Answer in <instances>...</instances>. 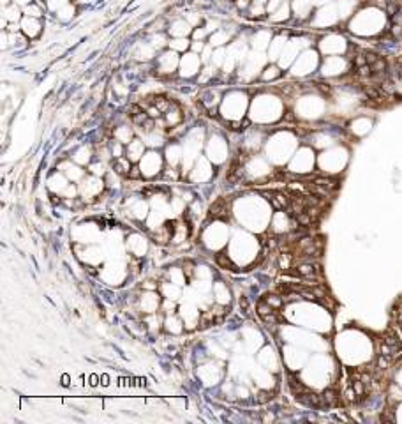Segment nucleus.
Returning a JSON list of instances; mask_svg holds the SVG:
<instances>
[{
  "label": "nucleus",
  "mask_w": 402,
  "mask_h": 424,
  "mask_svg": "<svg viewBox=\"0 0 402 424\" xmlns=\"http://www.w3.org/2000/svg\"><path fill=\"white\" fill-rule=\"evenodd\" d=\"M131 136H133V131L129 129L127 125H120V127L115 131V138H117L118 141H122L124 145H129V143L133 141L131 140Z\"/></svg>",
  "instance_id": "cd10ccee"
},
{
  "label": "nucleus",
  "mask_w": 402,
  "mask_h": 424,
  "mask_svg": "<svg viewBox=\"0 0 402 424\" xmlns=\"http://www.w3.org/2000/svg\"><path fill=\"white\" fill-rule=\"evenodd\" d=\"M143 152H145V141H141V140H133L127 145V149H125V156L134 163L141 161Z\"/></svg>",
  "instance_id": "dca6fc26"
},
{
  "label": "nucleus",
  "mask_w": 402,
  "mask_h": 424,
  "mask_svg": "<svg viewBox=\"0 0 402 424\" xmlns=\"http://www.w3.org/2000/svg\"><path fill=\"white\" fill-rule=\"evenodd\" d=\"M318 64H319L318 53L312 52V50H307V52L302 53L297 59V62H295L293 74L295 76H305V74H310L314 69L318 67Z\"/></svg>",
  "instance_id": "39448f33"
},
{
  "label": "nucleus",
  "mask_w": 402,
  "mask_h": 424,
  "mask_svg": "<svg viewBox=\"0 0 402 424\" xmlns=\"http://www.w3.org/2000/svg\"><path fill=\"white\" fill-rule=\"evenodd\" d=\"M348 163V152L341 147H335V149L326 150L325 154H321L319 158V166L323 168L325 174H337L342 172V168L346 166Z\"/></svg>",
  "instance_id": "7ed1b4c3"
},
{
  "label": "nucleus",
  "mask_w": 402,
  "mask_h": 424,
  "mask_svg": "<svg viewBox=\"0 0 402 424\" xmlns=\"http://www.w3.org/2000/svg\"><path fill=\"white\" fill-rule=\"evenodd\" d=\"M108 384H109V382H108V376L102 375V385H108Z\"/></svg>",
  "instance_id": "a18cd8bd"
},
{
  "label": "nucleus",
  "mask_w": 402,
  "mask_h": 424,
  "mask_svg": "<svg viewBox=\"0 0 402 424\" xmlns=\"http://www.w3.org/2000/svg\"><path fill=\"white\" fill-rule=\"evenodd\" d=\"M189 39L187 37H175L173 41H169V48L173 50V52H185V50L189 48Z\"/></svg>",
  "instance_id": "c85d7f7f"
},
{
  "label": "nucleus",
  "mask_w": 402,
  "mask_h": 424,
  "mask_svg": "<svg viewBox=\"0 0 402 424\" xmlns=\"http://www.w3.org/2000/svg\"><path fill=\"white\" fill-rule=\"evenodd\" d=\"M166 154H168V161L171 163L173 166H177L178 163L182 161V149L180 145H169L168 150H166Z\"/></svg>",
  "instance_id": "bb28decb"
},
{
  "label": "nucleus",
  "mask_w": 402,
  "mask_h": 424,
  "mask_svg": "<svg viewBox=\"0 0 402 424\" xmlns=\"http://www.w3.org/2000/svg\"><path fill=\"white\" fill-rule=\"evenodd\" d=\"M206 36V28H200V30H194V37H196V39H203V37Z\"/></svg>",
  "instance_id": "79ce46f5"
},
{
  "label": "nucleus",
  "mask_w": 402,
  "mask_h": 424,
  "mask_svg": "<svg viewBox=\"0 0 402 424\" xmlns=\"http://www.w3.org/2000/svg\"><path fill=\"white\" fill-rule=\"evenodd\" d=\"M74 159H76L78 163H81V165H85V163H89V161H90V149H87V147H83V149H80L76 154H74Z\"/></svg>",
  "instance_id": "f704fd0d"
},
{
  "label": "nucleus",
  "mask_w": 402,
  "mask_h": 424,
  "mask_svg": "<svg viewBox=\"0 0 402 424\" xmlns=\"http://www.w3.org/2000/svg\"><path fill=\"white\" fill-rule=\"evenodd\" d=\"M254 112L257 113L256 121L259 122H268V112L272 113V117L277 121V119L282 117V105L281 101H279V97H270V96H261V97H257L256 101H254Z\"/></svg>",
  "instance_id": "f03ea898"
},
{
  "label": "nucleus",
  "mask_w": 402,
  "mask_h": 424,
  "mask_svg": "<svg viewBox=\"0 0 402 424\" xmlns=\"http://www.w3.org/2000/svg\"><path fill=\"white\" fill-rule=\"evenodd\" d=\"M187 21H189L191 25H196L201 21V16L200 14H196V12H191V14H187Z\"/></svg>",
  "instance_id": "a19ab883"
},
{
  "label": "nucleus",
  "mask_w": 402,
  "mask_h": 424,
  "mask_svg": "<svg viewBox=\"0 0 402 424\" xmlns=\"http://www.w3.org/2000/svg\"><path fill=\"white\" fill-rule=\"evenodd\" d=\"M270 41H272V34H270L268 30H259V32H256V36H254L252 45H254V48L263 50V48H266V46H270Z\"/></svg>",
  "instance_id": "412c9836"
},
{
  "label": "nucleus",
  "mask_w": 402,
  "mask_h": 424,
  "mask_svg": "<svg viewBox=\"0 0 402 424\" xmlns=\"http://www.w3.org/2000/svg\"><path fill=\"white\" fill-rule=\"evenodd\" d=\"M339 20H341V16H339L337 5L326 4V5H323L318 12H316V16H314V25H316V27H332V25H335Z\"/></svg>",
  "instance_id": "6e6552de"
},
{
  "label": "nucleus",
  "mask_w": 402,
  "mask_h": 424,
  "mask_svg": "<svg viewBox=\"0 0 402 424\" xmlns=\"http://www.w3.org/2000/svg\"><path fill=\"white\" fill-rule=\"evenodd\" d=\"M279 76H281V69H279L277 65H268L261 74L263 80H275V78H279Z\"/></svg>",
  "instance_id": "2f4dec72"
},
{
  "label": "nucleus",
  "mask_w": 402,
  "mask_h": 424,
  "mask_svg": "<svg viewBox=\"0 0 402 424\" xmlns=\"http://www.w3.org/2000/svg\"><path fill=\"white\" fill-rule=\"evenodd\" d=\"M286 43H282V36L275 37L272 43H270V48H268V59H272V61H275V59H279L282 53V50H284Z\"/></svg>",
  "instance_id": "b1692460"
},
{
  "label": "nucleus",
  "mask_w": 402,
  "mask_h": 424,
  "mask_svg": "<svg viewBox=\"0 0 402 424\" xmlns=\"http://www.w3.org/2000/svg\"><path fill=\"white\" fill-rule=\"evenodd\" d=\"M193 25L189 23L187 20H177L169 25V34L173 37H187L193 30Z\"/></svg>",
  "instance_id": "f3484780"
},
{
  "label": "nucleus",
  "mask_w": 402,
  "mask_h": 424,
  "mask_svg": "<svg viewBox=\"0 0 402 424\" xmlns=\"http://www.w3.org/2000/svg\"><path fill=\"white\" fill-rule=\"evenodd\" d=\"M12 4H16V5H23V7H27L28 4H32V0H12Z\"/></svg>",
  "instance_id": "37998d69"
},
{
  "label": "nucleus",
  "mask_w": 402,
  "mask_h": 424,
  "mask_svg": "<svg viewBox=\"0 0 402 424\" xmlns=\"http://www.w3.org/2000/svg\"><path fill=\"white\" fill-rule=\"evenodd\" d=\"M106 166H104V163H96V165H92L90 166V172H92L94 175H97V177H99V175H104V174H108V172H106Z\"/></svg>",
  "instance_id": "e433bc0d"
},
{
  "label": "nucleus",
  "mask_w": 402,
  "mask_h": 424,
  "mask_svg": "<svg viewBox=\"0 0 402 424\" xmlns=\"http://www.w3.org/2000/svg\"><path fill=\"white\" fill-rule=\"evenodd\" d=\"M247 108V96L242 92H231L224 97L222 103V115L229 121H238L244 117Z\"/></svg>",
  "instance_id": "20e7f679"
},
{
  "label": "nucleus",
  "mask_w": 402,
  "mask_h": 424,
  "mask_svg": "<svg viewBox=\"0 0 402 424\" xmlns=\"http://www.w3.org/2000/svg\"><path fill=\"white\" fill-rule=\"evenodd\" d=\"M290 16H291V7L288 4H282L277 11H274L270 14V20L275 21V23H281V21L290 20Z\"/></svg>",
  "instance_id": "5701e85b"
},
{
  "label": "nucleus",
  "mask_w": 402,
  "mask_h": 424,
  "mask_svg": "<svg viewBox=\"0 0 402 424\" xmlns=\"http://www.w3.org/2000/svg\"><path fill=\"white\" fill-rule=\"evenodd\" d=\"M251 12H252V18H261L266 12V7H263L261 4H254L252 9H251Z\"/></svg>",
  "instance_id": "4c0bfd02"
},
{
  "label": "nucleus",
  "mask_w": 402,
  "mask_h": 424,
  "mask_svg": "<svg viewBox=\"0 0 402 424\" xmlns=\"http://www.w3.org/2000/svg\"><path fill=\"white\" fill-rule=\"evenodd\" d=\"M265 2H266V4H268L270 0H254V4H261V5L265 4Z\"/></svg>",
  "instance_id": "c03bdc74"
},
{
  "label": "nucleus",
  "mask_w": 402,
  "mask_h": 424,
  "mask_svg": "<svg viewBox=\"0 0 402 424\" xmlns=\"http://www.w3.org/2000/svg\"><path fill=\"white\" fill-rule=\"evenodd\" d=\"M314 166V152L307 147L300 149L295 154L293 161H291V172H297V174H307L310 172Z\"/></svg>",
  "instance_id": "423d86ee"
},
{
  "label": "nucleus",
  "mask_w": 402,
  "mask_h": 424,
  "mask_svg": "<svg viewBox=\"0 0 402 424\" xmlns=\"http://www.w3.org/2000/svg\"><path fill=\"white\" fill-rule=\"evenodd\" d=\"M319 48L325 55H341L348 50V45H346V39L339 34H330L326 36L325 39L319 43Z\"/></svg>",
  "instance_id": "0eeeda50"
},
{
  "label": "nucleus",
  "mask_w": 402,
  "mask_h": 424,
  "mask_svg": "<svg viewBox=\"0 0 402 424\" xmlns=\"http://www.w3.org/2000/svg\"><path fill=\"white\" fill-rule=\"evenodd\" d=\"M23 14L25 16H30V18H41L43 16V9L36 4H28L27 7L23 9Z\"/></svg>",
  "instance_id": "473e14b6"
},
{
  "label": "nucleus",
  "mask_w": 402,
  "mask_h": 424,
  "mask_svg": "<svg viewBox=\"0 0 402 424\" xmlns=\"http://www.w3.org/2000/svg\"><path fill=\"white\" fill-rule=\"evenodd\" d=\"M178 64H180V61H178L177 52H173V50L169 48L168 52H164L161 57H159V62H157V67H159V73H162V74H169V73H173L175 69L178 67Z\"/></svg>",
  "instance_id": "f8f14e48"
},
{
  "label": "nucleus",
  "mask_w": 402,
  "mask_h": 424,
  "mask_svg": "<svg viewBox=\"0 0 402 424\" xmlns=\"http://www.w3.org/2000/svg\"><path fill=\"white\" fill-rule=\"evenodd\" d=\"M161 168H162V158L157 152H153V150L145 154L140 161V172L145 177H153V175H157L161 172Z\"/></svg>",
  "instance_id": "1a4fd4ad"
},
{
  "label": "nucleus",
  "mask_w": 402,
  "mask_h": 424,
  "mask_svg": "<svg viewBox=\"0 0 402 424\" xmlns=\"http://www.w3.org/2000/svg\"><path fill=\"white\" fill-rule=\"evenodd\" d=\"M370 127H372V121H370V119H365V117L354 119L350 125L351 133L356 134V136H363V134H367L370 131Z\"/></svg>",
  "instance_id": "a211bd4d"
},
{
  "label": "nucleus",
  "mask_w": 402,
  "mask_h": 424,
  "mask_svg": "<svg viewBox=\"0 0 402 424\" xmlns=\"http://www.w3.org/2000/svg\"><path fill=\"white\" fill-rule=\"evenodd\" d=\"M348 65H350L348 61L346 59H342V57H337V55L326 57V61L323 62L321 73H323V76H339V74L346 73Z\"/></svg>",
  "instance_id": "9d476101"
},
{
  "label": "nucleus",
  "mask_w": 402,
  "mask_h": 424,
  "mask_svg": "<svg viewBox=\"0 0 402 424\" xmlns=\"http://www.w3.org/2000/svg\"><path fill=\"white\" fill-rule=\"evenodd\" d=\"M229 41V34L226 30H217V32H213V36L210 37V46L213 48H222Z\"/></svg>",
  "instance_id": "a878e982"
},
{
  "label": "nucleus",
  "mask_w": 402,
  "mask_h": 424,
  "mask_svg": "<svg viewBox=\"0 0 402 424\" xmlns=\"http://www.w3.org/2000/svg\"><path fill=\"white\" fill-rule=\"evenodd\" d=\"M153 50L155 48H153L152 45H143L136 53H134V57L140 59V61H149V59H152L153 57Z\"/></svg>",
  "instance_id": "7c9ffc66"
},
{
  "label": "nucleus",
  "mask_w": 402,
  "mask_h": 424,
  "mask_svg": "<svg viewBox=\"0 0 402 424\" xmlns=\"http://www.w3.org/2000/svg\"><path fill=\"white\" fill-rule=\"evenodd\" d=\"M5 14H4V20L5 21H11V23H18V20L21 18L20 14V9L16 7V4H12L11 7H5Z\"/></svg>",
  "instance_id": "c756f323"
},
{
  "label": "nucleus",
  "mask_w": 402,
  "mask_h": 424,
  "mask_svg": "<svg viewBox=\"0 0 402 424\" xmlns=\"http://www.w3.org/2000/svg\"><path fill=\"white\" fill-rule=\"evenodd\" d=\"M111 156L115 159L117 158H122V156H124V143H122V141H115V143H113L111 145Z\"/></svg>",
  "instance_id": "c9c22d12"
},
{
  "label": "nucleus",
  "mask_w": 402,
  "mask_h": 424,
  "mask_svg": "<svg viewBox=\"0 0 402 424\" xmlns=\"http://www.w3.org/2000/svg\"><path fill=\"white\" fill-rule=\"evenodd\" d=\"M215 260H217V263H219V265H221V267H224V269H228V267H231V262H229V258H228V256H226L224 253L217 254V258H215Z\"/></svg>",
  "instance_id": "58836bf2"
},
{
  "label": "nucleus",
  "mask_w": 402,
  "mask_h": 424,
  "mask_svg": "<svg viewBox=\"0 0 402 424\" xmlns=\"http://www.w3.org/2000/svg\"><path fill=\"white\" fill-rule=\"evenodd\" d=\"M180 65H182V76L185 78H191L200 71V57L198 53H187L180 61Z\"/></svg>",
  "instance_id": "ddd939ff"
},
{
  "label": "nucleus",
  "mask_w": 402,
  "mask_h": 424,
  "mask_svg": "<svg viewBox=\"0 0 402 424\" xmlns=\"http://www.w3.org/2000/svg\"><path fill=\"white\" fill-rule=\"evenodd\" d=\"M74 16V7L73 5H64L62 9L56 11V18L58 20H71Z\"/></svg>",
  "instance_id": "72a5a7b5"
},
{
  "label": "nucleus",
  "mask_w": 402,
  "mask_h": 424,
  "mask_svg": "<svg viewBox=\"0 0 402 424\" xmlns=\"http://www.w3.org/2000/svg\"><path fill=\"white\" fill-rule=\"evenodd\" d=\"M20 28L21 32L25 34L27 37H36L41 34V21L39 18H30V16H25L20 23Z\"/></svg>",
  "instance_id": "2eb2a0df"
},
{
  "label": "nucleus",
  "mask_w": 402,
  "mask_h": 424,
  "mask_svg": "<svg viewBox=\"0 0 402 424\" xmlns=\"http://www.w3.org/2000/svg\"><path fill=\"white\" fill-rule=\"evenodd\" d=\"M293 9L297 12L295 14L297 18H307L312 11V0H295Z\"/></svg>",
  "instance_id": "6ab92c4d"
},
{
  "label": "nucleus",
  "mask_w": 402,
  "mask_h": 424,
  "mask_svg": "<svg viewBox=\"0 0 402 424\" xmlns=\"http://www.w3.org/2000/svg\"><path fill=\"white\" fill-rule=\"evenodd\" d=\"M50 187H51L55 193H62V194H64L65 189L69 187L67 179H65L64 175H60V174H55L51 179H50Z\"/></svg>",
  "instance_id": "aec40b11"
},
{
  "label": "nucleus",
  "mask_w": 402,
  "mask_h": 424,
  "mask_svg": "<svg viewBox=\"0 0 402 424\" xmlns=\"http://www.w3.org/2000/svg\"><path fill=\"white\" fill-rule=\"evenodd\" d=\"M60 168H62V172H65V175H67L69 179H73V181H80V179L85 177L83 170L78 168L73 163H64V165H60Z\"/></svg>",
  "instance_id": "4be33fe9"
},
{
  "label": "nucleus",
  "mask_w": 402,
  "mask_h": 424,
  "mask_svg": "<svg viewBox=\"0 0 402 424\" xmlns=\"http://www.w3.org/2000/svg\"><path fill=\"white\" fill-rule=\"evenodd\" d=\"M386 14L378 7H365L353 14L350 21V30L356 36H378L385 30Z\"/></svg>",
  "instance_id": "f257e3e1"
},
{
  "label": "nucleus",
  "mask_w": 402,
  "mask_h": 424,
  "mask_svg": "<svg viewBox=\"0 0 402 424\" xmlns=\"http://www.w3.org/2000/svg\"><path fill=\"white\" fill-rule=\"evenodd\" d=\"M102 184H104V182L100 181L97 175H92V177L83 179V182H81V186H80L81 196H83L85 200H87V198H89V200H92L94 196H97V194L102 191Z\"/></svg>",
  "instance_id": "9b49d317"
},
{
  "label": "nucleus",
  "mask_w": 402,
  "mask_h": 424,
  "mask_svg": "<svg viewBox=\"0 0 402 424\" xmlns=\"http://www.w3.org/2000/svg\"><path fill=\"white\" fill-rule=\"evenodd\" d=\"M113 168H115V172H117L118 175H129L131 174V159L127 158V156H122V158H117L115 159V163H113Z\"/></svg>",
  "instance_id": "393cba45"
},
{
  "label": "nucleus",
  "mask_w": 402,
  "mask_h": 424,
  "mask_svg": "<svg viewBox=\"0 0 402 424\" xmlns=\"http://www.w3.org/2000/svg\"><path fill=\"white\" fill-rule=\"evenodd\" d=\"M226 152H228V147H226V141L222 140V138L215 136V138L210 140V143H208V154H210L208 158L210 159H213V161H217V163L224 161Z\"/></svg>",
  "instance_id": "4468645a"
},
{
  "label": "nucleus",
  "mask_w": 402,
  "mask_h": 424,
  "mask_svg": "<svg viewBox=\"0 0 402 424\" xmlns=\"http://www.w3.org/2000/svg\"><path fill=\"white\" fill-rule=\"evenodd\" d=\"M281 0H270L268 4H266V12H270V14H272V12L274 11H277L279 7H281Z\"/></svg>",
  "instance_id": "ea45409f"
}]
</instances>
